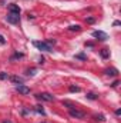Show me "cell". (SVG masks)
Returning a JSON list of instances; mask_svg holds the SVG:
<instances>
[{"label":"cell","instance_id":"6da1fadb","mask_svg":"<svg viewBox=\"0 0 121 123\" xmlns=\"http://www.w3.org/2000/svg\"><path fill=\"white\" fill-rule=\"evenodd\" d=\"M33 44L38 49V50H43V52H51V46L46 42H33Z\"/></svg>","mask_w":121,"mask_h":123},{"label":"cell","instance_id":"7a4b0ae2","mask_svg":"<svg viewBox=\"0 0 121 123\" xmlns=\"http://www.w3.org/2000/svg\"><path fill=\"white\" fill-rule=\"evenodd\" d=\"M6 22H9V23H11V25H17V23L20 22V16H19L17 13H9V14L6 16Z\"/></svg>","mask_w":121,"mask_h":123},{"label":"cell","instance_id":"3957f363","mask_svg":"<svg viewBox=\"0 0 121 123\" xmlns=\"http://www.w3.org/2000/svg\"><path fill=\"white\" fill-rule=\"evenodd\" d=\"M36 97L38 100H44V102H53L54 100V96H51L50 93H38Z\"/></svg>","mask_w":121,"mask_h":123},{"label":"cell","instance_id":"277c9868","mask_svg":"<svg viewBox=\"0 0 121 123\" xmlns=\"http://www.w3.org/2000/svg\"><path fill=\"white\" fill-rule=\"evenodd\" d=\"M68 112H70V116H73V117H76V119H83V117H84V113L80 112V110H77V109H74V107L68 109Z\"/></svg>","mask_w":121,"mask_h":123},{"label":"cell","instance_id":"5b68a950","mask_svg":"<svg viewBox=\"0 0 121 123\" xmlns=\"http://www.w3.org/2000/svg\"><path fill=\"white\" fill-rule=\"evenodd\" d=\"M93 36H94L95 39H98V40H107V39H108L107 33H104V31H101V30L93 31Z\"/></svg>","mask_w":121,"mask_h":123},{"label":"cell","instance_id":"8992f818","mask_svg":"<svg viewBox=\"0 0 121 123\" xmlns=\"http://www.w3.org/2000/svg\"><path fill=\"white\" fill-rule=\"evenodd\" d=\"M16 90L19 93H22V94H29L30 93V89L27 86H24V85H17L16 86Z\"/></svg>","mask_w":121,"mask_h":123},{"label":"cell","instance_id":"52a82bcc","mask_svg":"<svg viewBox=\"0 0 121 123\" xmlns=\"http://www.w3.org/2000/svg\"><path fill=\"white\" fill-rule=\"evenodd\" d=\"M9 10H10V13H17V14H20V7L16 6V4H10Z\"/></svg>","mask_w":121,"mask_h":123},{"label":"cell","instance_id":"ba28073f","mask_svg":"<svg viewBox=\"0 0 121 123\" xmlns=\"http://www.w3.org/2000/svg\"><path fill=\"white\" fill-rule=\"evenodd\" d=\"M104 73H105V74H108V76H117V73H118V72H117V69H105V70H104Z\"/></svg>","mask_w":121,"mask_h":123},{"label":"cell","instance_id":"9c48e42d","mask_svg":"<svg viewBox=\"0 0 121 123\" xmlns=\"http://www.w3.org/2000/svg\"><path fill=\"white\" fill-rule=\"evenodd\" d=\"M100 55H101L103 59H107V57H110V50H108V49H103V50L100 52Z\"/></svg>","mask_w":121,"mask_h":123},{"label":"cell","instance_id":"30bf717a","mask_svg":"<svg viewBox=\"0 0 121 123\" xmlns=\"http://www.w3.org/2000/svg\"><path fill=\"white\" fill-rule=\"evenodd\" d=\"M68 30L70 31H80L81 30V26H80V25H71V26L68 27Z\"/></svg>","mask_w":121,"mask_h":123},{"label":"cell","instance_id":"8fae6325","mask_svg":"<svg viewBox=\"0 0 121 123\" xmlns=\"http://www.w3.org/2000/svg\"><path fill=\"white\" fill-rule=\"evenodd\" d=\"M10 80H11V82H14V83L22 85V79H20V77H17V76H11V77H10Z\"/></svg>","mask_w":121,"mask_h":123},{"label":"cell","instance_id":"7c38bea8","mask_svg":"<svg viewBox=\"0 0 121 123\" xmlns=\"http://www.w3.org/2000/svg\"><path fill=\"white\" fill-rule=\"evenodd\" d=\"M68 89H70V92H80V87H78V86H70V87H68Z\"/></svg>","mask_w":121,"mask_h":123},{"label":"cell","instance_id":"4fadbf2b","mask_svg":"<svg viewBox=\"0 0 121 123\" xmlns=\"http://www.w3.org/2000/svg\"><path fill=\"white\" fill-rule=\"evenodd\" d=\"M87 97H88L90 100H95V99H97V94H94V93H88Z\"/></svg>","mask_w":121,"mask_h":123},{"label":"cell","instance_id":"5bb4252c","mask_svg":"<svg viewBox=\"0 0 121 123\" xmlns=\"http://www.w3.org/2000/svg\"><path fill=\"white\" fill-rule=\"evenodd\" d=\"M23 56H24V55H23V53H16V55H14V56H13V57H11V60H13V59H22V57H23Z\"/></svg>","mask_w":121,"mask_h":123},{"label":"cell","instance_id":"9a60e30c","mask_svg":"<svg viewBox=\"0 0 121 123\" xmlns=\"http://www.w3.org/2000/svg\"><path fill=\"white\" fill-rule=\"evenodd\" d=\"M94 117H95V119H97V120H100V122H104V120H105V119H104V116H103V115H95V116H94Z\"/></svg>","mask_w":121,"mask_h":123},{"label":"cell","instance_id":"2e32d148","mask_svg":"<svg viewBox=\"0 0 121 123\" xmlns=\"http://www.w3.org/2000/svg\"><path fill=\"white\" fill-rule=\"evenodd\" d=\"M4 79H7V73L1 72V73H0V80H4Z\"/></svg>","mask_w":121,"mask_h":123},{"label":"cell","instance_id":"e0dca14e","mask_svg":"<svg viewBox=\"0 0 121 123\" xmlns=\"http://www.w3.org/2000/svg\"><path fill=\"white\" fill-rule=\"evenodd\" d=\"M34 73H36V69H29V70H27V74H29V76H33Z\"/></svg>","mask_w":121,"mask_h":123},{"label":"cell","instance_id":"ac0fdd59","mask_svg":"<svg viewBox=\"0 0 121 123\" xmlns=\"http://www.w3.org/2000/svg\"><path fill=\"white\" fill-rule=\"evenodd\" d=\"M37 112H38V113H41V115H46V112H44V110H43V109H41L40 106L37 107Z\"/></svg>","mask_w":121,"mask_h":123},{"label":"cell","instance_id":"d6986e66","mask_svg":"<svg viewBox=\"0 0 121 123\" xmlns=\"http://www.w3.org/2000/svg\"><path fill=\"white\" fill-rule=\"evenodd\" d=\"M4 43H6V40H4V37L0 34V44H4Z\"/></svg>","mask_w":121,"mask_h":123},{"label":"cell","instance_id":"ffe728a7","mask_svg":"<svg viewBox=\"0 0 121 123\" xmlns=\"http://www.w3.org/2000/svg\"><path fill=\"white\" fill-rule=\"evenodd\" d=\"M76 57H77V59H81V60H84V59H86V56H84V55H78V56H76Z\"/></svg>","mask_w":121,"mask_h":123},{"label":"cell","instance_id":"44dd1931","mask_svg":"<svg viewBox=\"0 0 121 123\" xmlns=\"http://www.w3.org/2000/svg\"><path fill=\"white\" fill-rule=\"evenodd\" d=\"M87 23H94V19H93V17H88V19H87Z\"/></svg>","mask_w":121,"mask_h":123},{"label":"cell","instance_id":"7402d4cb","mask_svg":"<svg viewBox=\"0 0 121 123\" xmlns=\"http://www.w3.org/2000/svg\"><path fill=\"white\" fill-rule=\"evenodd\" d=\"M116 115H117V116H120V115H121V110H120V109H117V110H116Z\"/></svg>","mask_w":121,"mask_h":123},{"label":"cell","instance_id":"603a6c76","mask_svg":"<svg viewBox=\"0 0 121 123\" xmlns=\"http://www.w3.org/2000/svg\"><path fill=\"white\" fill-rule=\"evenodd\" d=\"M3 123H11V122H10V120H4Z\"/></svg>","mask_w":121,"mask_h":123},{"label":"cell","instance_id":"cb8c5ba5","mask_svg":"<svg viewBox=\"0 0 121 123\" xmlns=\"http://www.w3.org/2000/svg\"><path fill=\"white\" fill-rule=\"evenodd\" d=\"M41 123H46V122H41Z\"/></svg>","mask_w":121,"mask_h":123}]
</instances>
